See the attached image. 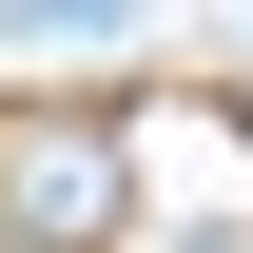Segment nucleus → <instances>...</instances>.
I'll use <instances>...</instances> for the list:
<instances>
[{"label":"nucleus","mask_w":253,"mask_h":253,"mask_svg":"<svg viewBox=\"0 0 253 253\" xmlns=\"http://www.w3.org/2000/svg\"><path fill=\"white\" fill-rule=\"evenodd\" d=\"M117 253H253V234H175V214H136V234H117Z\"/></svg>","instance_id":"nucleus-3"},{"label":"nucleus","mask_w":253,"mask_h":253,"mask_svg":"<svg viewBox=\"0 0 253 253\" xmlns=\"http://www.w3.org/2000/svg\"><path fill=\"white\" fill-rule=\"evenodd\" d=\"M156 195H136V117L97 97H20L0 117V253H117Z\"/></svg>","instance_id":"nucleus-1"},{"label":"nucleus","mask_w":253,"mask_h":253,"mask_svg":"<svg viewBox=\"0 0 253 253\" xmlns=\"http://www.w3.org/2000/svg\"><path fill=\"white\" fill-rule=\"evenodd\" d=\"M234 136H253V117H234Z\"/></svg>","instance_id":"nucleus-4"},{"label":"nucleus","mask_w":253,"mask_h":253,"mask_svg":"<svg viewBox=\"0 0 253 253\" xmlns=\"http://www.w3.org/2000/svg\"><path fill=\"white\" fill-rule=\"evenodd\" d=\"M0 39H117V0H0Z\"/></svg>","instance_id":"nucleus-2"}]
</instances>
